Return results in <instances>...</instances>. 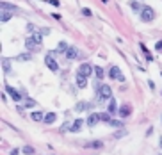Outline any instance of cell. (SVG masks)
<instances>
[{"label":"cell","mask_w":162,"mask_h":155,"mask_svg":"<svg viewBox=\"0 0 162 155\" xmlns=\"http://www.w3.org/2000/svg\"><path fill=\"white\" fill-rule=\"evenodd\" d=\"M153 16H155L153 9H151L150 6H144V7H143V11H141V20L148 23V21H151V20H153Z\"/></svg>","instance_id":"7a4b0ae2"},{"label":"cell","mask_w":162,"mask_h":155,"mask_svg":"<svg viewBox=\"0 0 162 155\" xmlns=\"http://www.w3.org/2000/svg\"><path fill=\"white\" fill-rule=\"evenodd\" d=\"M109 125H110V127H116V128H120V127H123V121H120V120H110Z\"/></svg>","instance_id":"603a6c76"},{"label":"cell","mask_w":162,"mask_h":155,"mask_svg":"<svg viewBox=\"0 0 162 155\" xmlns=\"http://www.w3.org/2000/svg\"><path fill=\"white\" fill-rule=\"evenodd\" d=\"M2 62H4V71H6V73L11 71V64H9V61H7V59H2Z\"/></svg>","instance_id":"484cf974"},{"label":"cell","mask_w":162,"mask_h":155,"mask_svg":"<svg viewBox=\"0 0 162 155\" xmlns=\"http://www.w3.org/2000/svg\"><path fill=\"white\" fill-rule=\"evenodd\" d=\"M103 146V143L102 141H91V143H87V148H95V150H100Z\"/></svg>","instance_id":"9a60e30c"},{"label":"cell","mask_w":162,"mask_h":155,"mask_svg":"<svg viewBox=\"0 0 162 155\" xmlns=\"http://www.w3.org/2000/svg\"><path fill=\"white\" fill-rule=\"evenodd\" d=\"M123 136H127V130H125V128H123V130H118V132L114 134V137H123Z\"/></svg>","instance_id":"f1b7e54d"},{"label":"cell","mask_w":162,"mask_h":155,"mask_svg":"<svg viewBox=\"0 0 162 155\" xmlns=\"http://www.w3.org/2000/svg\"><path fill=\"white\" fill-rule=\"evenodd\" d=\"M82 125H84V120L79 118V120L73 121V125L69 127V130H71V132H80V130H82Z\"/></svg>","instance_id":"8fae6325"},{"label":"cell","mask_w":162,"mask_h":155,"mask_svg":"<svg viewBox=\"0 0 162 155\" xmlns=\"http://www.w3.org/2000/svg\"><path fill=\"white\" fill-rule=\"evenodd\" d=\"M11 13H7V11H2V21H9L11 20Z\"/></svg>","instance_id":"d4e9b609"},{"label":"cell","mask_w":162,"mask_h":155,"mask_svg":"<svg viewBox=\"0 0 162 155\" xmlns=\"http://www.w3.org/2000/svg\"><path fill=\"white\" fill-rule=\"evenodd\" d=\"M21 151H23V153H27V155H34V151H36V150H34L32 146H29V144H27V146H23V148H21Z\"/></svg>","instance_id":"7402d4cb"},{"label":"cell","mask_w":162,"mask_h":155,"mask_svg":"<svg viewBox=\"0 0 162 155\" xmlns=\"http://www.w3.org/2000/svg\"><path fill=\"white\" fill-rule=\"evenodd\" d=\"M77 86H79V87H86V86H87V77L77 75Z\"/></svg>","instance_id":"4fadbf2b"},{"label":"cell","mask_w":162,"mask_h":155,"mask_svg":"<svg viewBox=\"0 0 162 155\" xmlns=\"http://www.w3.org/2000/svg\"><path fill=\"white\" fill-rule=\"evenodd\" d=\"M116 110H120V109L116 107V100H114V98H110V100H109V113L112 114V113H116Z\"/></svg>","instance_id":"2e32d148"},{"label":"cell","mask_w":162,"mask_h":155,"mask_svg":"<svg viewBox=\"0 0 162 155\" xmlns=\"http://www.w3.org/2000/svg\"><path fill=\"white\" fill-rule=\"evenodd\" d=\"M7 9H9V11H14V9H16V6H14V4H11V2H2V11H7Z\"/></svg>","instance_id":"d6986e66"},{"label":"cell","mask_w":162,"mask_h":155,"mask_svg":"<svg viewBox=\"0 0 162 155\" xmlns=\"http://www.w3.org/2000/svg\"><path fill=\"white\" fill-rule=\"evenodd\" d=\"M98 121H102V120H100V114H96V113H91V114L87 116V120H86V123H87L89 127H95Z\"/></svg>","instance_id":"ba28073f"},{"label":"cell","mask_w":162,"mask_h":155,"mask_svg":"<svg viewBox=\"0 0 162 155\" xmlns=\"http://www.w3.org/2000/svg\"><path fill=\"white\" fill-rule=\"evenodd\" d=\"M100 120H102L103 123H107V125H109V123H110V120H112V118H110V113H100Z\"/></svg>","instance_id":"e0dca14e"},{"label":"cell","mask_w":162,"mask_h":155,"mask_svg":"<svg viewBox=\"0 0 162 155\" xmlns=\"http://www.w3.org/2000/svg\"><path fill=\"white\" fill-rule=\"evenodd\" d=\"M50 4L55 6V7H59V0H50Z\"/></svg>","instance_id":"1f68e13d"},{"label":"cell","mask_w":162,"mask_h":155,"mask_svg":"<svg viewBox=\"0 0 162 155\" xmlns=\"http://www.w3.org/2000/svg\"><path fill=\"white\" fill-rule=\"evenodd\" d=\"M93 73L96 75V79H98V80H102V79H103V68H100V66H95V71H93Z\"/></svg>","instance_id":"ac0fdd59"},{"label":"cell","mask_w":162,"mask_h":155,"mask_svg":"<svg viewBox=\"0 0 162 155\" xmlns=\"http://www.w3.org/2000/svg\"><path fill=\"white\" fill-rule=\"evenodd\" d=\"M118 113H120V116H121V118H128V116L132 114V105H130V103H125V105H121Z\"/></svg>","instance_id":"8992f818"},{"label":"cell","mask_w":162,"mask_h":155,"mask_svg":"<svg viewBox=\"0 0 162 155\" xmlns=\"http://www.w3.org/2000/svg\"><path fill=\"white\" fill-rule=\"evenodd\" d=\"M93 71H95V68H93L91 64L84 62V64H80V66H79L77 75H82V77H91V73H93Z\"/></svg>","instance_id":"6da1fadb"},{"label":"cell","mask_w":162,"mask_h":155,"mask_svg":"<svg viewBox=\"0 0 162 155\" xmlns=\"http://www.w3.org/2000/svg\"><path fill=\"white\" fill-rule=\"evenodd\" d=\"M130 7H132V11H139V13H141L143 11V4H139V2H135V0H132V2H130Z\"/></svg>","instance_id":"5bb4252c"},{"label":"cell","mask_w":162,"mask_h":155,"mask_svg":"<svg viewBox=\"0 0 162 155\" xmlns=\"http://www.w3.org/2000/svg\"><path fill=\"white\" fill-rule=\"evenodd\" d=\"M160 150H162V137H160Z\"/></svg>","instance_id":"d6a6232c"},{"label":"cell","mask_w":162,"mask_h":155,"mask_svg":"<svg viewBox=\"0 0 162 155\" xmlns=\"http://www.w3.org/2000/svg\"><path fill=\"white\" fill-rule=\"evenodd\" d=\"M66 59H79L80 57V54H79V48L77 47H69L68 50H66Z\"/></svg>","instance_id":"52a82bcc"},{"label":"cell","mask_w":162,"mask_h":155,"mask_svg":"<svg viewBox=\"0 0 162 155\" xmlns=\"http://www.w3.org/2000/svg\"><path fill=\"white\" fill-rule=\"evenodd\" d=\"M155 48H157V50H160V52H162V41H157V45H155Z\"/></svg>","instance_id":"4dcf8cb0"},{"label":"cell","mask_w":162,"mask_h":155,"mask_svg":"<svg viewBox=\"0 0 162 155\" xmlns=\"http://www.w3.org/2000/svg\"><path fill=\"white\" fill-rule=\"evenodd\" d=\"M82 14H84V16H93V13H91L87 7H82Z\"/></svg>","instance_id":"f546056e"},{"label":"cell","mask_w":162,"mask_h":155,"mask_svg":"<svg viewBox=\"0 0 162 155\" xmlns=\"http://www.w3.org/2000/svg\"><path fill=\"white\" fill-rule=\"evenodd\" d=\"M109 77L114 79V80H123V79H125L123 73H121V70L118 68V66H112V68L109 70Z\"/></svg>","instance_id":"277c9868"},{"label":"cell","mask_w":162,"mask_h":155,"mask_svg":"<svg viewBox=\"0 0 162 155\" xmlns=\"http://www.w3.org/2000/svg\"><path fill=\"white\" fill-rule=\"evenodd\" d=\"M68 48H69V47L66 45V43H64V41H61V43H59V47H57V52H62V54H66V50H68Z\"/></svg>","instance_id":"44dd1931"},{"label":"cell","mask_w":162,"mask_h":155,"mask_svg":"<svg viewBox=\"0 0 162 155\" xmlns=\"http://www.w3.org/2000/svg\"><path fill=\"white\" fill-rule=\"evenodd\" d=\"M6 91L11 95V98H13L14 102H20V100H21V93H18V91L14 89V87H11V86H6Z\"/></svg>","instance_id":"9c48e42d"},{"label":"cell","mask_w":162,"mask_h":155,"mask_svg":"<svg viewBox=\"0 0 162 155\" xmlns=\"http://www.w3.org/2000/svg\"><path fill=\"white\" fill-rule=\"evenodd\" d=\"M93 109V105L89 103V102H79L77 105H75V110L77 113H84V110H91Z\"/></svg>","instance_id":"30bf717a"},{"label":"cell","mask_w":162,"mask_h":155,"mask_svg":"<svg viewBox=\"0 0 162 155\" xmlns=\"http://www.w3.org/2000/svg\"><path fill=\"white\" fill-rule=\"evenodd\" d=\"M30 59H32L30 54H20L18 55V61H30Z\"/></svg>","instance_id":"cb8c5ba5"},{"label":"cell","mask_w":162,"mask_h":155,"mask_svg":"<svg viewBox=\"0 0 162 155\" xmlns=\"http://www.w3.org/2000/svg\"><path fill=\"white\" fill-rule=\"evenodd\" d=\"M34 105H36V102H34L32 98H27V100H25V107H29V109H32Z\"/></svg>","instance_id":"4316f807"},{"label":"cell","mask_w":162,"mask_h":155,"mask_svg":"<svg viewBox=\"0 0 162 155\" xmlns=\"http://www.w3.org/2000/svg\"><path fill=\"white\" fill-rule=\"evenodd\" d=\"M45 62H46V66H48V70H52V71H57V70H59V64H57V61L54 59L52 54H46Z\"/></svg>","instance_id":"3957f363"},{"label":"cell","mask_w":162,"mask_h":155,"mask_svg":"<svg viewBox=\"0 0 162 155\" xmlns=\"http://www.w3.org/2000/svg\"><path fill=\"white\" fill-rule=\"evenodd\" d=\"M55 120H57V114L55 113H48V114L45 116V123H48V125H52Z\"/></svg>","instance_id":"7c38bea8"},{"label":"cell","mask_w":162,"mask_h":155,"mask_svg":"<svg viewBox=\"0 0 162 155\" xmlns=\"http://www.w3.org/2000/svg\"><path fill=\"white\" fill-rule=\"evenodd\" d=\"M32 39L37 43V45H41V34L39 32H36V34H32Z\"/></svg>","instance_id":"83f0119b"},{"label":"cell","mask_w":162,"mask_h":155,"mask_svg":"<svg viewBox=\"0 0 162 155\" xmlns=\"http://www.w3.org/2000/svg\"><path fill=\"white\" fill-rule=\"evenodd\" d=\"M34 121H45L43 120V113H39V110H37V113H32V116H30Z\"/></svg>","instance_id":"ffe728a7"},{"label":"cell","mask_w":162,"mask_h":155,"mask_svg":"<svg viewBox=\"0 0 162 155\" xmlns=\"http://www.w3.org/2000/svg\"><path fill=\"white\" fill-rule=\"evenodd\" d=\"M25 47H27L29 52H39V50H41V48H39L41 45H37L32 38H27V39H25Z\"/></svg>","instance_id":"5b68a950"}]
</instances>
